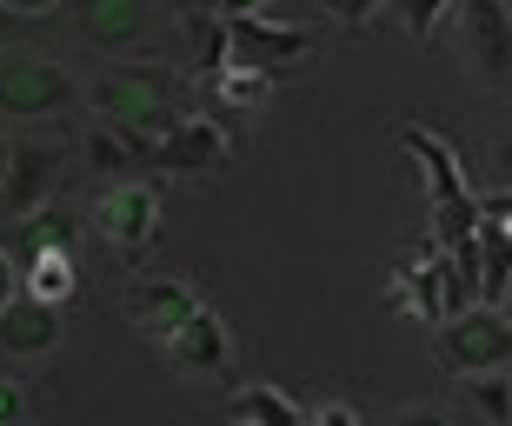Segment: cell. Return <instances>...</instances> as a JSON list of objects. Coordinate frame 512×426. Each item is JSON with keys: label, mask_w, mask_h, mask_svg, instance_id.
Wrapping results in <instances>:
<instances>
[{"label": "cell", "mask_w": 512, "mask_h": 426, "mask_svg": "<svg viewBox=\"0 0 512 426\" xmlns=\"http://www.w3.org/2000/svg\"><path fill=\"white\" fill-rule=\"evenodd\" d=\"M87 107L127 140L133 160H147L153 140L180 120V74L167 60H114L87 80Z\"/></svg>", "instance_id": "obj_1"}, {"label": "cell", "mask_w": 512, "mask_h": 426, "mask_svg": "<svg viewBox=\"0 0 512 426\" xmlns=\"http://www.w3.org/2000/svg\"><path fill=\"white\" fill-rule=\"evenodd\" d=\"M406 154L419 160V180H426V200H433V240L439 247H459L473 240V220H479V194L466 187V167L433 127H399Z\"/></svg>", "instance_id": "obj_2"}, {"label": "cell", "mask_w": 512, "mask_h": 426, "mask_svg": "<svg viewBox=\"0 0 512 426\" xmlns=\"http://www.w3.org/2000/svg\"><path fill=\"white\" fill-rule=\"evenodd\" d=\"M466 300H473V267H459L433 233L393 267V307L419 313V320H446V313L466 307Z\"/></svg>", "instance_id": "obj_3"}, {"label": "cell", "mask_w": 512, "mask_h": 426, "mask_svg": "<svg viewBox=\"0 0 512 426\" xmlns=\"http://www.w3.org/2000/svg\"><path fill=\"white\" fill-rule=\"evenodd\" d=\"M433 353H439V367H453V373H506V360H512L506 307H486V300L453 307L446 320H439Z\"/></svg>", "instance_id": "obj_4"}, {"label": "cell", "mask_w": 512, "mask_h": 426, "mask_svg": "<svg viewBox=\"0 0 512 426\" xmlns=\"http://www.w3.org/2000/svg\"><path fill=\"white\" fill-rule=\"evenodd\" d=\"M313 54V34L306 27H286V20H266L260 7L253 14H220V67H253V74L280 80L286 67H300ZM213 67V74H220Z\"/></svg>", "instance_id": "obj_5"}, {"label": "cell", "mask_w": 512, "mask_h": 426, "mask_svg": "<svg viewBox=\"0 0 512 426\" xmlns=\"http://www.w3.org/2000/svg\"><path fill=\"white\" fill-rule=\"evenodd\" d=\"M74 107V74L47 54H0V114H60Z\"/></svg>", "instance_id": "obj_6"}, {"label": "cell", "mask_w": 512, "mask_h": 426, "mask_svg": "<svg viewBox=\"0 0 512 426\" xmlns=\"http://www.w3.org/2000/svg\"><path fill=\"white\" fill-rule=\"evenodd\" d=\"M60 167H67V140H20L7 154V174H0V213L20 220V213L47 207Z\"/></svg>", "instance_id": "obj_7"}, {"label": "cell", "mask_w": 512, "mask_h": 426, "mask_svg": "<svg viewBox=\"0 0 512 426\" xmlns=\"http://www.w3.org/2000/svg\"><path fill=\"white\" fill-rule=\"evenodd\" d=\"M94 227H100V240H114L120 253H140L153 233H160V194H153L147 180H114V187L94 200Z\"/></svg>", "instance_id": "obj_8"}, {"label": "cell", "mask_w": 512, "mask_h": 426, "mask_svg": "<svg viewBox=\"0 0 512 426\" xmlns=\"http://www.w3.org/2000/svg\"><path fill=\"white\" fill-rule=\"evenodd\" d=\"M160 347H167V360L180 373H193V380H220V373L233 367V333H227V320H220L213 307H193Z\"/></svg>", "instance_id": "obj_9"}, {"label": "cell", "mask_w": 512, "mask_h": 426, "mask_svg": "<svg viewBox=\"0 0 512 426\" xmlns=\"http://www.w3.org/2000/svg\"><path fill=\"white\" fill-rule=\"evenodd\" d=\"M147 160L160 167V174H207V167L227 160V127H220L213 114H180L167 134L153 140Z\"/></svg>", "instance_id": "obj_10"}, {"label": "cell", "mask_w": 512, "mask_h": 426, "mask_svg": "<svg viewBox=\"0 0 512 426\" xmlns=\"http://www.w3.org/2000/svg\"><path fill=\"white\" fill-rule=\"evenodd\" d=\"M193 307H200V293H193L180 273H140L127 287V320L147 333V340H167Z\"/></svg>", "instance_id": "obj_11"}, {"label": "cell", "mask_w": 512, "mask_h": 426, "mask_svg": "<svg viewBox=\"0 0 512 426\" xmlns=\"http://www.w3.org/2000/svg\"><path fill=\"white\" fill-rule=\"evenodd\" d=\"M60 333H67V307H47L34 293H14L0 307V353L7 360H34V353H54Z\"/></svg>", "instance_id": "obj_12"}, {"label": "cell", "mask_w": 512, "mask_h": 426, "mask_svg": "<svg viewBox=\"0 0 512 426\" xmlns=\"http://www.w3.org/2000/svg\"><path fill=\"white\" fill-rule=\"evenodd\" d=\"M74 20L94 47H133L153 27V0H74Z\"/></svg>", "instance_id": "obj_13"}, {"label": "cell", "mask_w": 512, "mask_h": 426, "mask_svg": "<svg viewBox=\"0 0 512 426\" xmlns=\"http://www.w3.org/2000/svg\"><path fill=\"white\" fill-rule=\"evenodd\" d=\"M14 273H20V293H34L47 307H74L80 300V253L74 247H40Z\"/></svg>", "instance_id": "obj_14"}, {"label": "cell", "mask_w": 512, "mask_h": 426, "mask_svg": "<svg viewBox=\"0 0 512 426\" xmlns=\"http://www.w3.org/2000/svg\"><path fill=\"white\" fill-rule=\"evenodd\" d=\"M466 14V40H473V60L479 74L506 87V47H512V27H506V0H453Z\"/></svg>", "instance_id": "obj_15"}, {"label": "cell", "mask_w": 512, "mask_h": 426, "mask_svg": "<svg viewBox=\"0 0 512 426\" xmlns=\"http://www.w3.org/2000/svg\"><path fill=\"white\" fill-rule=\"evenodd\" d=\"M227 413H233L240 426H300V420H306V407H300V400H293V393H280V387H266V380L240 387Z\"/></svg>", "instance_id": "obj_16"}, {"label": "cell", "mask_w": 512, "mask_h": 426, "mask_svg": "<svg viewBox=\"0 0 512 426\" xmlns=\"http://www.w3.org/2000/svg\"><path fill=\"white\" fill-rule=\"evenodd\" d=\"M459 380H466V400H473V413H479V420H493V426H506V413H512L506 373H459Z\"/></svg>", "instance_id": "obj_17"}, {"label": "cell", "mask_w": 512, "mask_h": 426, "mask_svg": "<svg viewBox=\"0 0 512 426\" xmlns=\"http://www.w3.org/2000/svg\"><path fill=\"white\" fill-rule=\"evenodd\" d=\"M213 87H220V100H233V107H266V100H273V74H253V67H220Z\"/></svg>", "instance_id": "obj_18"}, {"label": "cell", "mask_w": 512, "mask_h": 426, "mask_svg": "<svg viewBox=\"0 0 512 426\" xmlns=\"http://www.w3.org/2000/svg\"><path fill=\"white\" fill-rule=\"evenodd\" d=\"M127 160L133 154H127V140H120L114 127H94V134H87V167H94V174H114L120 180V174H127Z\"/></svg>", "instance_id": "obj_19"}, {"label": "cell", "mask_w": 512, "mask_h": 426, "mask_svg": "<svg viewBox=\"0 0 512 426\" xmlns=\"http://www.w3.org/2000/svg\"><path fill=\"white\" fill-rule=\"evenodd\" d=\"M187 40H193V60L200 67H220V14H187Z\"/></svg>", "instance_id": "obj_20"}, {"label": "cell", "mask_w": 512, "mask_h": 426, "mask_svg": "<svg viewBox=\"0 0 512 426\" xmlns=\"http://www.w3.org/2000/svg\"><path fill=\"white\" fill-rule=\"evenodd\" d=\"M453 14V0H399V20H406V34L413 40H433V27Z\"/></svg>", "instance_id": "obj_21"}, {"label": "cell", "mask_w": 512, "mask_h": 426, "mask_svg": "<svg viewBox=\"0 0 512 426\" xmlns=\"http://www.w3.org/2000/svg\"><path fill=\"white\" fill-rule=\"evenodd\" d=\"M320 7H326L333 20H340V27H360V20L380 14V0H320Z\"/></svg>", "instance_id": "obj_22"}, {"label": "cell", "mask_w": 512, "mask_h": 426, "mask_svg": "<svg viewBox=\"0 0 512 426\" xmlns=\"http://www.w3.org/2000/svg\"><path fill=\"white\" fill-rule=\"evenodd\" d=\"M27 420V393H20V380H0V426H20Z\"/></svg>", "instance_id": "obj_23"}, {"label": "cell", "mask_w": 512, "mask_h": 426, "mask_svg": "<svg viewBox=\"0 0 512 426\" xmlns=\"http://www.w3.org/2000/svg\"><path fill=\"white\" fill-rule=\"evenodd\" d=\"M306 420H320V426H353L360 413L346 407V400H320V407H306Z\"/></svg>", "instance_id": "obj_24"}, {"label": "cell", "mask_w": 512, "mask_h": 426, "mask_svg": "<svg viewBox=\"0 0 512 426\" xmlns=\"http://www.w3.org/2000/svg\"><path fill=\"white\" fill-rule=\"evenodd\" d=\"M60 0H0V14H20V20H40V14H54Z\"/></svg>", "instance_id": "obj_25"}, {"label": "cell", "mask_w": 512, "mask_h": 426, "mask_svg": "<svg viewBox=\"0 0 512 426\" xmlns=\"http://www.w3.org/2000/svg\"><path fill=\"white\" fill-rule=\"evenodd\" d=\"M20 293V273H14V253L0 247V307H7V300H14Z\"/></svg>", "instance_id": "obj_26"}, {"label": "cell", "mask_w": 512, "mask_h": 426, "mask_svg": "<svg viewBox=\"0 0 512 426\" xmlns=\"http://www.w3.org/2000/svg\"><path fill=\"white\" fill-rule=\"evenodd\" d=\"M220 14H253V7H266V0H213Z\"/></svg>", "instance_id": "obj_27"}, {"label": "cell", "mask_w": 512, "mask_h": 426, "mask_svg": "<svg viewBox=\"0 0 512 426\" xmlns=\"http://www.w3.org/2000/svg\"><path fill=\"white\" fill-rule=\"evenodd\" d=\"M7 154H14V140H0V174H7Z\"/></svg>", "instance_id": "obj_28"}, {"label": "cell", "mask_w": 512, "mask_h": 426, "mask_svg": "<svg viewBox=\"0 0 512 426\" xmlns=\"http://www.w3.org/2000/svg\"><path fill=\"white\" fill-rule=\"evenodd\" d=\"M207 7H213V0H207Z\"/></svg>", "instance_id": "obj_29"}]
</instances>
